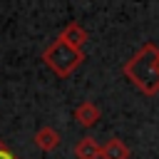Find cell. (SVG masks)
Segmentation results:
<instances>
[{"instance_id":"cell-1","label":"cell","mask_w":159,"mask_h":159,"mask_svg":"<svg viewBox=\"0 0 159 159\" xmlns=\"http://www.w3.org/2000/svg\"><path fill=\"white\" fill-rule=\"evenodd\" d=\"M124 77L147 97H154L159 92V47L152 42H144L124 65Z\"/></svg>"},{"instance_id":"cell-2","label":"cell","mask_w":159,"mask_h":159,"mask_svg":"<svg viewBox=\"0 0 159 159\" xmlns=\"http://www.w3.org/2000/svg\"><path fill=\"white\" fill-rule=\"evenodd\" d=\"M42 62H45L57 77H70V75L84 62V52L65 45V42L57 37V40H52V42L42 50Z\"/></svg>"},{"instance_id":"cell-3","label":"cell","mask_w":159,"mask_h":159,"mask_svg":"<svg viewBox=\"0 0 159 159\" xmlns=\"http://www.w3.org/2000/svg\"><path fill=\"white\" fill-rule=\"evenodd\" d=\"M72 117H75V122H77L80 127L89 129V127H94V124L99 122L102 112H99V107H97L94 102H89V99H87V102H82V104H77V107H75Z\"/></svg>"},{"instance_id":"cell-4","label":"cell","mask_w":159,"mask_h":159,"mask_svg":"<svg viewBox=\"0 0 159 159\" xmlns=\"http://www.w3.org/2000/svg\"><path fill=\"white\" fill-rule=\"evenodd\" d=\"M60 40H62L65 45L75 47V50H82L84 42L89 40V35H87V30H84L80 22H67V25L62 27V32H60Z\"/></svg>"},{"instance_id":"cell-5","label":"cell","mask_w":159,"mask_h":159,"mask_svg":"<svg viewBox=\"0 0 159 159\" xmlns=\"http://www.w3.org/2000/svg\"><path fill=\"white\" fill-rule=\"evenodd\" d=\"M32 142H35V147H37L40 152H55V149L60 147L62 137H60V132H57L55 127H40V129L35 132Z\"/></svg>"},{"instance_id":"cell-6","label":"cell","mask_w":159,"mask_h":159,"mask_svg":"<svg viewBox=\"0 0 159 159\" xmlns=\"http://www.w3.org/2000/svg\"><path fill=\"white\" fill-rule=\"evenodd\" d=\"M75 157L77 159H99L102 157V144L94 137H82L75 144Z\"/></svg>"},{"instance_id":"cell-7","label":"cell","mask_w":159,"mask_h":159,"mask_svg":"<svg viewBox=\"0 0 159 159\" xmlns=\"http://www.w3.org/2000/svg\"><path fill=\"white\" fill-rule=\"evenodd\" d=\"M129 147L119 139V137H112L102 144V157L99 159H129Z\"/></svg>"},{"instance_id":"cell-8","label":"cell","mask_w":159,"mask_h":159,"mask_svg":"<svg viewBox=\"0 0 159 159\" xmlns=\"http://www.w3.org/2000/svg\"><path fill=\"white\" fill-rule=\"evenodd\" d=\"M0 159H17V157L10 152V147H7L2 139H0Z\"/></svg>"}]
</instances>
